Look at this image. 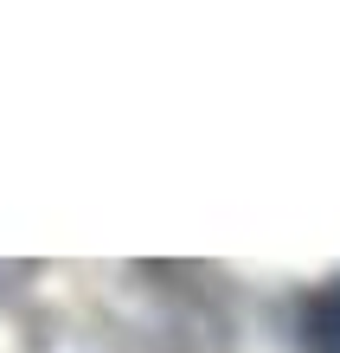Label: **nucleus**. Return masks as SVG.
Wrapping results in <instances>:
<instances>
[{
	"label": "nucleus",
	"instance_id": "f257e3e1",
	"mask_svg": "<svg viewBox=\"0 0 340 353\" xmlns=\"http://www.w3.org/2000/svg\"><path fill=\"white\" fill-rule=\"evenodd\" d=\"M302 347L308 353H340V283L321 289V296L302 308Z\"/></svg>",
	"mask_w": 340,
	"mask_h": 353
}]
</instances>
